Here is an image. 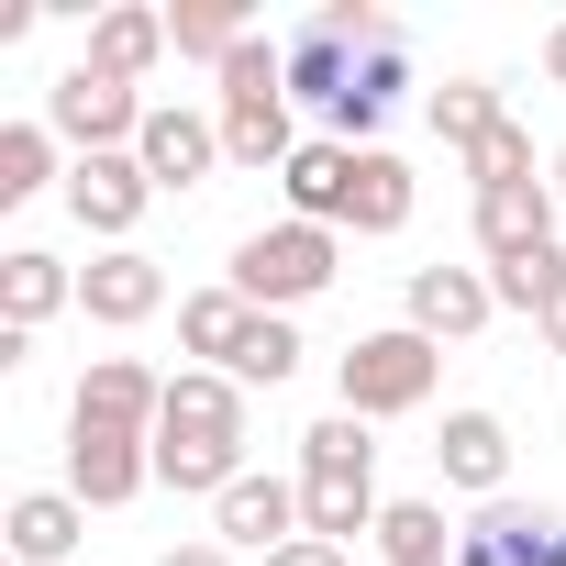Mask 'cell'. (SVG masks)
<instances>
[{
  "instance_id": "cell-37",
  "label": "cell",
  "mask_w": 566,
  "mask_h": 566,
  "mask_svg": "<svg viewBox=\"0 0 566 566\" xmlns=\"http://www.w3.org/2000/svg\"><path fill=\"white\" fill-rule=\"evenodd\" d=\"M555 200H566V145H555Z\"/></svg>"
},
{
  "instance_id": "cell-10",
  "label": "cell",
  "mask_w": 566,
  "mask_h": 566,
  "mask_svg": "<svg viewBox=\"0 0 566 566\" xmlns=\"http://www.w3.org/2000/svg\"><path fill=\"white\" fill-rule=\"evenodd\" d=\"M67 489L90 511H123L134 489H156V433H112V422H67Z\"/></svg>"
},
{
  "instance_id": "cell-8",
  "label": "cell",
  "mask_w": 566,
  "mask_h": 566,
  "mask_svg": "<svg viewBox=\"0 0 566 566\" xmlns=\"http://www.w3.org/2000/svg\"><path fill=\"white\" fill-rule=\"evenodd\" d=\"M134 167L156 178V200H189V189H211V167H233V156H222V123H211V112L156 101L145 134H134Z\"/></svg>"
},
{
  "instance_id": "cell-30",
  "label": "cell",
  "mask_w": 566,
  "mask_h": 566,
  "mask_svg": "<svg viewBox=\"0 0 566 566\" xmlns=\"http://www.w3.org/2000/svg\"><path fill=\"white\" fill-rule=\"evenodd\" d=\"M489 290H500V312H555L566 301V244H544V255H511V266H489Z\"/></svg>"
},
{
  "instance_id": "cell-1",
  "label": "cell",
  "mask_w": 566,
  "mask_h": 566,
  "mask_svg": "<svg viewBox=\"0 0 566 566\" xmlns=\"http://www.w3.org/2000/svg\"><path fill=\"white\" fill-rule=\"evenodd\" d=\"M244 467H255V455H244V389H233L222 367H178V378H167V422H156V489L222 500Z\"/></svg>"
},
{
  "instance_id": "cell-12",
  "label": "cell",
  "mask_w": 566,
  "mask_h": 566,
  "mask_svg": "<svg viewBox=\"0 0 566 566\" xmlns=\"http://www.w3.org/2000/svg\"><path fill=\"white\" fill-rule=\"evenodd\" d=\"M78 312H90V323H112V334L156 323V312H167V266H156L145 244H101V255L78 266Z\"/></svg>"
},
{
  "instance_id": "cell-19",
  "label": "cell",
  "mask_w": 566,
  "mask_h": 566,
  "mask_svg": "<svg viewBox=\"0 0 566 566\" xmlns=\"http://www.w3.org/2000/svg\"><path fill=\"white\" fill-rule=\"evenodd\" d=\"M0 533H12L23 566H67L78 533H90V500H78V489H23L12 511H0Z\"/></svg>"
},
{
  "instance_id": "cell-18",
  "label": "cell",
  "mask_w": 566,
  "mask_h": 566,
  "mask_svg": "<svg viewBox=\"0 0 566 566\" xmlns=\"http://www.w3.org/2000/svg\"><path fill=\"white\" fill-rule=\"evenodd\" d=\"M277 189H290V222H323V233H345V200H356V145L312 134L290 167H277Z\"/></svg>"
},
{
  "instance_id": "cell-26",
  "label": "cell",
  "mask_w": 566,
  "mask_h": 566,
  "mask_svg": "<svg viewBox=\"0 0 566 566\" xmlns=\"http://www.w3.org/2000/svg\"><path fill=\"white\" fill-rule=\"evenodd\" d=\"M45 189H67L56 123H0V211H12V200H45Z\"/></svg>"
},
{
  "instance_id": "cell-13",
  "label": "cell",
  "mask_w": 566,
  "mask_h": 566,
  "mask_svg": "<svg viewBox=\"0 0 566 566\" xmlns=\"http://www.w3.org/2000/svg\"><path fill=\"white\" fill-rule=\"evenodd\" d=\"M67 422H112V433H156V422H167V378H156L145 356H90V378H78Z\"/></svg>"
},
{
  "instance_id": "cell-29",
  "label": "cell",
  "mask_w": 566,
  "mask_h": 566,
  "mask_svg": "<svg viewBox=\"0 0 566 566\" xmlns=\"http://www.w3.org/2000/svg\"><path fill=\"white\" fill-rule=\"evenodd\" d=\"M422 112H433V134H444V145H455V156H467V145H489V134H500V123H511V101H500V90H489V78H444V90H433V101H422Z\"/></svg>"
},
{
  "instance_id": "cell-21",
  "label": "cell",
  "mask_w": 566,
  "mask_h": 566,
  "mask_svg": "<svg viewBox=\"0 0 566 566\" xmlns=\"http://www.w3.org/2000/svg\"><path fill=\"white\" fill-rule=\"evenodd\" d=\"M400 90H411V45H378V56H356V90L334 101V123H323V134H334V145H367V134L400 112Z\"/></svg>"
},
{
  "instance_id": "cell-7",
  "label": "cell",
  "mask_w": 566,
  "mask_h": 566,
  "mask_svg": "<svg viewBox=\"0 0 566 566\" xmlns=\"http://www.w3.org/2000/svg\"><path fill=\"white\" fill-rule=\"evenodd\" d=\"M312 533V511H301V478H277V467H244L222 500H211V544H233V555H277V544H301Z\"/></svg>"
},
{
  "instance_id": "cell-20",
  "label": "cell",
  "mask_w": 566,
  "mask_h": 566,
  "mask_svg": "<svg viewBox=\"0 0 566 566\" xmlns=\"http://www.w3.org/2000/svg\"><path fill=\"white\" fill-rule=\"evenodd\" d=\"M277 56H290V101H312V112L334 123V101L356 90V45H345V34H334L323 12H312V23L290 34V45H277Z\"/></svg>"
},
{
  "instance_id": "cell-4",
  "label": "cell",
  "mask_w": 566,
  "mask_h": 566,
  "mask_svg": "<svg viewBox=\"0 0 566 566\" xmlns=\"http://www.w3.org/2000/svg\"><path fill=\"white\" fill-rule=\"evenodd\" d=\"M433 378H444V345L411 334V323H389V334H356V345L334 356V411H356V422H400V411L433 400Z\"/></svg>"
},
{
  "instance_id": "cell-9",
  "label": "cell",
  "mask_w": 566,
  "mask_h": 566,
  "mask_svg": "<svg viewBox=\"0 0 566 566\" xmlns=\"http://www.w3.org/2000/svg\"><path fill=\"white\" fill-rule=\"evenodd\" d=\"M67 222L78 233H101V244H134V222L156 211V178L134 167V156H67Z\"/></svg>"
},
{
  "instance_id": "cell-5",
  "label": "cell",
  "mask_w": 566,
  "mask_h": 566,
  "mask_svg": "<svg viewBox=\"0 0 566 566\" xmlns=\"http://www.w3.org/2000/svg\"><path fill=\"white\" fill-rule=\"evenodd\" d=\"M334 266H345V233H323V222H266V233L233 244V290H244L255 312H301V301L334 290Z\"/></svg>"
},
{
  "instance_id": "cell-25",
  "label": "cell",
  "mask_w": 566,
  "mask_h": 566,
  "mask_svg": "<svg viewBox=\"0 0 566 566\" xmlns=\"http://www.w3.org/2000/svg\"><path fill=\"white\" fill-rule=\"evenodd\" d=\"M378 555H389V566H455L444 500H389V511H378Z\"/></svg>"
},
{
  "instance_id": "cell-11",
  "label": "cell",
  "mask_w": 566,
  "mask_h": 566,
  "mask_svg": "<svg viewBox=\"0 0 566 566\" xmlns=\"http://www.w3.org/2000/svg\"><path fill=\"white\" fill-rule=\"evenodd\" d=\"M400 323H411V334H433V345H467V334H489V323H500L489 266H411Z\"/></svg>"
},
{
  "instance_id": "cell-35",
  "label": "cell",
  "mask_w": 566,
  "mask_h": 566,
  "mask_svg": "<svg viewBox=\"0 0 566 566\" xmlns=\"http://www.w3.org/2000/svg\"><path fill=\"white\" fill-rule=\"evenodd\" d=\"M544 78H555V90H566V23H555V34H544Z\"/></svg>"
},
{
  "instance_id": "cell-15",
  "label": "cell",
  "mask_w": 566,
  "mask_h": 566,
  "mask_svg": "<svg viewBox=\"0 0 566 566\" xmlns=\"http://www.w3.org/2000/svg\"><path fill=\"white\" fill-rule=\"evenodd\" d=\"M555 178H533V189H478V255L489 266H511V255H544L555 244Z\"/></svg>"
},
{
  "instance_id": "cell-14",
  "label": "cell",
  "mask_w": 566,
  "mask_h": 566,
  "mask_svg": "<svg viewBox=\"0 0 566 566\" xmlns=\"http://www.w3.org/2000/svg\"><path fill=\"white\" fill-rule=\"evenodd\" d=\"M433 467H444V489H467L478 511H489V500H511V422H500V411H444Z\"/></svg>"
},
{
  "instance_id": "cell-16",
  "label": "cell",
  "mask_w": 566,
  "mask_h": 566,
  "mask_svg": "<svg viewBox=\"0 0 566 566\" xmlns=\"http://www.w3.org/2000/svg\"><path fill=\"white\" fill-rule=\"evenodd\" d=\"M67 301H78V266H67V255H45V244H12V255H0V323H12V334H45Z\"/></svg>"
},
{
  "instance_id": "cell-31",
  "label": "cell",
  "mask_w": 566,
  "mask_h": 566,
  "mask_svg": "<svg viewBox=\"0 0 566 566\" xmlns=\"http://www.w3.org/2000/svg\"><path fill=\"white\" fill-rule=\"evenodd\" d=\"M467 178H478V189H533V134L500 123L489 145H467Z\"/></svg>"
},
{
  "instance_id": "cell-23",
  "label": "cell",
  "mask_w": 566,
  "mask_h": 566,
  "mask_svg": "<svg viewBox=\"0 0 566 566\" xmlns=\"http://www.w3.org/2000/svg\"><path fill=\"white\" fill-rule=\"evenodd\" d=\"M255 334V301L233 290V277H222V290H189L178 301V345L200 356V367H233V345Z\"/></svg>"
},
{
  "instance_id": "cell-6",
  "label": "cell",
  "mask_w": 566,
  "mask_h": 566,
  "mask_svg": "<svg viewBox=\"0 0 566 566\" xmlns=\"http://www.w3.org/2000/svg\"><path fill=\"white\" fill-rule=\"evenodd\" d=\"M145 90H123V78H101L90 56L45 90V123H56V145H78V156H134V134H145Z\"/></svg>"
},
{
  "instance_id": "cell-3",
  "label": "cell",
  "mask_w": 566,
  "mask_h": 566,
  "mask_svg": "<svg viewBox=\"0 0 566 566\" xmlns=\"http://www.w3.org/2000/svg\"><path fill=\"white\" fill-rule=\"evenodd\" d=\"M301 511H312V533L323 544H356V533H378V444H367V422L356 411H334V422H312L301 433Z\"/></svg>"
},
{
  "instance_id": "cell-17",
  "label": "cell",
  "mask_w": 566,
  "mask_h": 566,
  "mask_svg": "<svg viewBox=\"0 0 566 566\" xmlns=\"http://www.w3.org/2000/svg\"><path fill=\"white\" fill-rule=\"evenodd\" d=\"M167 56H178V45H167V12H145V0H112V12L90 23V67L123 78V90H145Z\"/></svg>"
},
{
  "instance_id": "cell-33",
  "label": "cell",
  "mask_w": 566,
  "mask_h": 566,
  "mask_svg": "<svg viewBox=\"0 0 566 566\" xmlns=\"http://www.w3.org/2000/svg\"><path fill=\"white\" fill-rule=\"evenodd\" d=\"M156 566H233V544H211V533H200V544H167Z\"/></svg>"
},
{
  "instance_id": "cell-28",
  "label": "cell",
  "mask_w": 566,
  "mask_h": 566,
  "mask_svg": "<svg viewBox=\"0 0 566 566\" xmlns=\"http://www.w3.org/2000/svg\"><path fill=\"white\" fill-rule=\"evenodd\" d=\"M301 356H312V345H301V323H290V312H255V334L233 345V367H222V378H233V389H277V378H301Z\"/></svg>"
},
{
  "instance_id": "cell-2",
  "label": "cell",
  "mask_w": 566,
  "mask_h": 566,
  "mask_svg": "<svg viewBox=\"0 0 566 566\" xmlns=\"http://www.w3.org/2000/svg\"><path fill=\"white\" fill-rule=\"evenodd\" d=\"M211 123H222V156L233 167H255V178H277L312 134H301V101H290V56H277L266 34L222 67V101H211Z\"/></svg>"
},
{
  "instance_id": "cell-32",
  "label": "cell",
  "mask_w": 566,
  "mask_h": 566,
  "mask_svg": "<svg viewBox=\"0 0 566 566\" xmlns=\"http://www.w3.org/2000/svg\"><path fill=\"white\" fill-rule=\"evenodd\" d=\"M266 566H345V544H323V533H301V544H277Z\"/></svg>"
},
{
  "instance_id": "cell-22",
  "label": "cell",
  "mask_w": 566,
  "mask_h": 566,
  "mask_svg": "<svg viewBox=\"0 0 566 566\" xmlns=\"http://www.w3.org/2000/svg\"><path fill=\"white\" fill-rule=\"evenodd\" d=\"M167 45L189 56V67H233L244 45H255V23H244V0H167Z\"/></svg>"
},
{
  "instance_id": "cell-27",
  "label": "cell",
  "mask_w": 566,
  "mask_h": 566,
  "mask_svg": "<svg viewBox=\"0 0 566 566\" xmlns=\"http://www.w3.org/2000/svg\"><path fill=\"white\" fill-rule=\"evenodd\" d=\"M467 533H489V544H500L511 566H566V522H555V511H522V500H489V511H478Z\"/></svg>"
},
{
  "instance_id": "cell-34",
  "label": "cell",
  "mask_w": 566,
  "mask_h": 566,
  "mask_svg": "<svg viewBox=\"0 0 566 566\" xmlns=\"http://www.w3.org/2000/svg\"><path fill=\"white\" fill-rule=\"evenodd\" d=\"M455 566H511V555H500L489 533H455Z\"/></svg>"
},
{
  "instance_id": "cell-24",
  "label": "cell",
  "mask_w": 566,
  "mask_h": 566,
  "mask_svg": "<svg viewBox=\"0 0 566 566\" xmlns=\"http://www.w3.org/2000/svg\"><path fill=\"white\" fill-rule=\"evenodd\" d=\"M411 222V167L389 145H356V200H345V233H400Z\"/></svg>"
},
{
  "instance_id": "cell-36",
  "label": "cell",
  "mask_w": 566,
  "mask_h": 566,
  "mask_svg": "<svg viewBox=\"0 0 566 566\" xmlns=\"http://www.w3.org/2000/svg\"><path fill=\"white\" fill-rule=\"evenodd\" d=\"M533 334H544V345H555V356H566V301H555V312H544V323H533Z\"/></svg>"
}]
</instances>
